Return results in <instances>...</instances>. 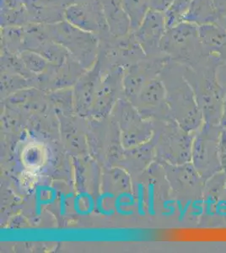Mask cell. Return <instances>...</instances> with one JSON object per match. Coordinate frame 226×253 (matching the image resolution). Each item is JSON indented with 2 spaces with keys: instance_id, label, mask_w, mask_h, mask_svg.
Instances as JSON below:
<instances>
[{
  "instance_id": "obj_12",
  "label": "cell",
  "mask_w": 226,
  "mask_h": 253,
  "mask_svg": "<svg viewBox=\"0 0 226 253\" xmlns=\"http://www.w3.org/2000/svg\"><path fill=\"white\" fill-rule=\"evenodd\" d=\"M123 8L129 17L131 32H134L140 26L148 12L151 9V0H122Z\"/></svg>"
},
{
  "instance_id": "obj_6",
  "label": "cell",
  "mask_w": 226,
  "mask_h": 253,
  "mask_svg": "<svg viewBox=\"0 0 226 253\" xmlns=\"http://www.w3.org/2000/svg\"><path fill=\"white\" fill-rule=\"evenodd\" d=\"M166 29L164 12L150 9L140 26L133 32L146 57L157 58L165 56L161 50V43Z\"/></svg>"
},
{
  "instance_id": "obj_11",
  "label": "cell",
  "mask_w": 226,
  "mask_h": 253,
  "mask_svg": "<svg viewBox=\"0 0 226 253\" xmlns=\"http://www.w3.org/2000/svg\"><path fill=\"white\" fill-rule=\"evenodd\" d=\"M1 50L20 54L25 50L24 26H8L1 27Z\"/></svg>"
},
{
  "instance_id": "obj_13",
  "label": "cell",
  "mask_w": 226,
  "mask_h": 253,
  "mask_svg": "<svg viewBox=\"0 0 226 253\" xmlns=\"http://www.w3.org/2000/svg\"><path fill=\"white\" fill-rule=\"evenodd\" d=\"M192 2V0H173L169 8L164 12L167 28L185 22Z\"/></svg>"
},
{
  "instance_id": "obj_4",
  "label": "cell",
  "mask_w": 226,
  "mask_h": 253,
  "mask_svg": "<svg viewBox=\"0 0 226 253\" xmlns=\"http://www.w3.org/2000/svg\"><path fill=\"white\" fill-rule=\"evenodd\" d=\"M221 125L203 123L195 138L192 147V161L194 168L206 181L222 171L219 143Z\"/></svg>"
},
{
  "instance_id": "obj_10",
  "label": "cell",
  "mask_w": 226,
  "mask_h": 253,
  "mask_svg": "<svg viewBox=\"0 0 226 253\" xmlns=\"http://www.w3.org/2000/svg\"><path fill=\"white\" fill-rule=\"evenodd\" d=\"M218 11L213 0H192L185 22L202 26L215 23Z\"/></svg>"
},
{
  "instance_id": "obj_16",
  "label": "cell",
  "mask_w": 226,
  "mask_h": 253,
  "mask_svg": "<svg viewBox=\"0 0 226 253\" xmlns=\"http://www.w3.org/2000/svg\"><path fill=\"white\" fill-rule=\"evenodd\" d=\"M218 12L226 9V0H213Z\"/></svg>"
},
{
  "instance_id": "obj_15",
  "label": "cell",
  "mask_w": 226,
  "mask_h": 253,
  "mask_svg": "<svg viewBox=\"0 0 226 253\" xmlns=\"http://www.w3.org/2000/svg\"><path fill=\"white\" fill-rule=\"evenodd\" d=\"M219 155L221 160L222 171L226 175V127L221 130L220 143H219Z\"/></svg>"
},
{
  "instance_id": "obj_17",
  "label": "cell",
  "mask_w": 226,
  "mask_h": 253,
  "mask_svg": "<svg viewBox=\"0 0 226 253\" xmlns=\"http://www.w3.org/2000/svg\"><path fill=\"white\" fill-rule=\"evenodd\" d=\"M221 125L224 127H226V96L224 102L223 112H222V118H221Z\"/></svg>"
},
{
  "instance_id": "obj_9",
  "label": "cell",
  "mask_w": 226,
  "mask_h": 253,
  "mask_svg": "<svg viewBox=\"0 0 226 253\" xmlns=\"http://www.w3.org/2000/svg\"><path fill=\"white\" fill-rule=\"evenodd\" d=\"M30 24L26 0H1V27Z\"/></svg>"
},
{
  "instance_id": "obj_5",
  "label": "cell",
  "mask_w": 226,
  "mask_h": 253,
  "mask_svg": "<svg viewBox=\"0 0 226 253\" xmlns=\"http://www.w3.org/2000/svg\"><path fill=\"white\" fill-rule=\"evenodd\" d=\"M63 18L72 26L99 38L110 33L99 0H73L64 7Z\"/></svg>"
},
{
  "instance_id": "obj_3",
  "label": "cell",
  "mask_w": 226,
  "mask_h": 253,
  "mask_svg": "<svg viewBox=\"0 0 226 253\" xmlns=\"http://www.w3.org/2000/svg\"><path fill=\"white\" fill-rule=\"evenodd\" d=\"M46 26L52 40L62 45L76 60L90 63L97 58L100 45L98 35L76 28L64 20Z\"/></svg>"
},
{
  "instance_id": "obj_1",
  "label": "cell",
  "mask_w": 226,
  "mask_h": 253,
  "mask_svg": "<svg viewBox=\"0 0 226 253\" xmlns=\"http://www.w3.org/2000/svg\"><path fill=\"white\" fill-rule=\"evenodd\" d=\"M224 61L208 56L194 68L182 66L183 75L192 87L195 97L207 124L221 125L226 93L219 78Z\"/></svg>"
},
{
  "instance_id": "obj_14",
  "label": "cell",
  "mask_w": 226,
  "mask_h": 253,
  "mask_svg": "<svg viewBox=\"0 0 226 253\" xmlns=\"http://www.w3.org/2000/svg\"><path fill=\"white\" fill-rule=\"evenodd\" d=\"M19 55L22 63L28 69L35 72L43 70L46 68V63L48 62L43 55L31 50H24Z\"/></svg>"
},
{
  "instance_id": "obj_7",
  "label": "cell",
  "mask_w": 226,
  "mask_h": 253,
  "mask_svg": "<svg viewBox=\"0 0 226 253\" xmlns=\"http://www.w3.org/2000/svg\"><path fill=\"white\" fill-rule=\"evenodd\" d=\"M109 32L115 38H123L131 32V25L122 0H99Z\"/></svg>"
},
{
  "instance_id": "obj_2",
  "label": "cell",
  "mask_w": 226,
  "mask_h": 253,
  "mask_svg": "<svg viewBox=\"0 0 226 253\" xmlns=\"http://www.w3.org/2000/svg\"><path fill=\"white\" fill-rule=\"evenodd\" d=\"M161 50L172 61L182 66L194 68L208 57L203 50L194 24H178L166 29Z\"/></svg>"
},
{
  "instance_id": "obj_8",
  "label": "cell",
  "mask_w": 226,
  "mask_h": 253,
  "mask_svg": "<svg viewBox=\"0 0 226 253\" xmlns=\"http://www.w3.org/2000/svg\"><path fill=\"white\" fill-rule=\"evenodd\" d=\"M198 35L204 52L208 56L221 58L226 57V31L215 23L198 26Z\"/></svg>"
}]
</instances>
